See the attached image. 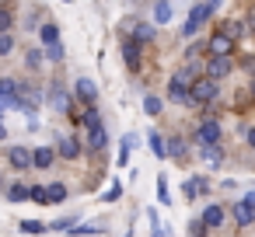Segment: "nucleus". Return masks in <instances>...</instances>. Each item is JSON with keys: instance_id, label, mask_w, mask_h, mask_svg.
Wrapping results in <instances>:
<instances>
[{"instance_id": "1", "label": "nucleus", "mask_w": 255, "mask_h": 237, "mask_svg": "<svg viewBox=\"0 0 255 237\" xmlns=\"http://www.w3.org/2000/svg\"><path fill=\"white\" fill-rule=\"evenodd\" d=\"M84 140H88V147L91 150H102L105 147V126H102V119H98V112L95 108H88L84 112Z\"/></svg>"}, {"instance_id": "2", "label": "nucleus", "mask_w": 255, "mask_h": 237, "mask_svg": "<svg viewBox=\"0 0 255 237\" xmlns=\"http://www.w3.org/2000/svg\"><path fill=\"white\" fill-rule=\"evenodd\" d=\"M217 7H220V0H206V4L192 7V11H189V18H185V28H182V32H185V35H196V32L206 25V18H210Z\"/></svg>"}, {"instance_id": "3", "label": "nucleus", "mask_w": 255, "mask_h": 237, "mask_svg": "<svg viewBox=\"0 0 255 237\" xmlns=\"http://www.w3.org/2000/svg\"><path fill=\"white\" fill-rule=\"evenodd\" d=\"M213 98H217V80L196 77V80L189 84V105H206V101H213Z\"/></svg>"}, {"instance_id": "4", "label": "nucleus", "mask_w": 255, "mask_h": 237, "mask_svg": "<svg viewBox=\"0 0 255 237\" xmlns=\"http://www.w3.org/2000/svg\"><path fill=\"white\" fill-rule=\"evenodd\" d=\"M217 140H220V122H217V119L199 122V129H196V143H199V147H217Z\"/></svg>"}, {"instance_id": "5", "label": "nucleus", "mask_w": 255, "mask_h": 237, "mask_svg": "<svg viewBox=\"0 0 255 237\" xmlns=\"http://www.w3.org/2000/svg\"><path fill=\"white\" fill-rule=\"evenodd\" d=\"M0 101L18 108V101H21V84L11 80V77H0Z\"/></svg>"}, {"instance_id": "6", "label": "nucleus", "mask_w": 255, "mask_h": 237, "mask_svg": "<svg viewBox=\"0 0 255 237\" xmlns=\"http://www.w3.org/2000/svg\"><path fill=\"white\" fill-rule=\"evenodd\" d=\"M168 98H171V101H185V105H189V80H185L182 74H175V77H171V84H168Z\"/></svg>"}, {"instance_id": "7", "label": "nucleus", "mask_w": 255, "mask_h": 237, "mask_svg": "<svg viewBox=\"0 0 255 237\" xmlns=\"http://www.w3.org/2000/svg\"><path fill=\"white\" fill-rule=\"evenodd\" d=\"M123 56H126V67L129 70H140V42L136 39H126L123 42Z\"/></svg>"}, {"instance_id": "8", "label": "nucleus", "mask_w": 255, "mask_h": 237, "mask_svg": "<svg viewBox=\"0 0 255 237\" xmlns=\"http://www.w3.org/2000/svg\"><path fill=\"white\" fill-rule=\"evenodd\" d=\"M60 157L77 160V157H81V140H77V136H60Z\"/></svg>"}, {"instance_id": "9", "label": "nucleus", "mask_w": 255, "mask_h": 237, "mask_svg": "<svg viewBox=\"0 0 255 237\" xmlns=\"http://www.w3.org/2000/svg\"><path fill=\"white\" fill-rule=\"evenodd\" d=\"M227 70H231L227 56H213V60H210V67H206V77H210V80H220Z\"/></svg>"}, {"instance_id": "10", "label": "nucleus", "mask_w": 255, "mask_h": 237, "mask_svg": "<svg viewBox=\"0 0 255 237\" xmlns=\"http://www.w3.org/2000/svg\"><path fill=\"white\" fill-rule=\"evenodd\" d=\"M53 164V147H39V150H32V167L35 171H46Z\"/></svg>"}, {"instance_id": "11", "label": "nucleus", "mask_w": 255, "mask_h": 237, "mask_svg": "<svg viewBox=\"0 0 255 237\" xmlns=\"http://www.w3.org/2000/svg\"><path fill=\"white\" fill-rule=\"evenodd\" d=\"M199 220H203V227H220V223H224V206H217V202L206 206Z\"/></svg>"}, {"instance_id": "12", "label": "nucleus", "mask_w": 255, "mask_h": 237, "mask_svg": "<svg viewBox=\"0 0 255 237\" xmlns=\"http://www.w3.org/2000/svg\"><path fill=\"white\" fill-rule=\"evenodd\" d=\"M231 49H234V42H231V39H227V35H224V32H220V35H213V39H210V53H213V56H227V53H231Z\"/></svg>"}, {"instance_id": "13", "label": "nucleus", "mask_w": 255, "mask_h": 237, "mask_svg": "<svg viewBox=\"0 0 255 237\" xmlns=\"http://www.w3.org/2000/svg\"><path fill=\"white\" fill-rule=\"evenodd\" d=\"M77 94H81V101H88V105H95V101H98V87H95L88 77H81V80H77Z\"/></svg>"}, {"instance_id": "14", "label": "nucleus", "mask_w": 255, "mask_h": 237, "mask_svg": "<svg viewBox=\"0 0 255 237\" xmlns=\"http://www.w3.org/2000/svg\"><path fill=\"white\" fill-rule=\"evenodd\" d=\"M7 157H11V164H14L18 171H25V167H32V154H28L25 147H14V150H11Z\"/></svg>"}, {"instance_id": "15", "label": "nucleus", "mask_w": 255, "mask_h": 237, "mask_svg": "<svg viewBox=\"0 0 255 237\" xmlns=\"http://www.w3.org/2000/svg\"><path fill=\"white\" fill-rule=\"evenodd\" d=\"M234 220H238L241 227H248V223H255V213H252L245 202H238V206H234Z\"/></svg>"}, {"instance_id": "16", "label": "nucleus", "mask_w": 255, "mask_h": 237, "mask_svg": "<svg viewBox=\"0 0 255 237\" xmlns=\"http://www.w3.org/2000/svg\"><path fill=\"white\" fill-rule=\"evenodd\" d=\"M154 18H157V25L171 21V4H168V0H157V7H154Z\"/></svg>"}, {"instance_id": "17", "label": "nucleus", "mask_w": 255, "mask_h": 237, "mask_svg": "<svg viewBox=\"0 0 255 237\" xmlns=\"http://www.w3.org/2000/svg\"><path fill=\"white\" fill-rule=\"evenodd\" d=\"M49 101H53V105H56L60 112H70V98H67V94H63L60 87H53V94H49Z\"/></svg>"}, {"instance_id": "18", "label": "nucleus", "mask_w": 255, "mask_h": 237, "mask_svg": "<svg viewBox=\"0 0 255 237\" xmlns=\"http://www.w3.org/2000/svg\"><path fill=\"white\" fill-rule=\"evenodd\" d=\"M203 160H206L210 167H220V164H224V157H220L217 147H203Z\"/></svg>"}, {"instance_id": "19", "label": "nucleus", "mask_w": 255, "mask_h": 237, "mask_svg": "<svg viewBox=\"0 0 255 237\" xmlns=\"http://www.w3.org/2000/svg\"><path fill=\"white\" fill-rule=\"evenodd\" d=\"M18 230H21V234H42V230H46V223H42V220H21V223H18Z\"/></svg>"}, {"instance_id": "20", "label": "nucleus", "mask_w": 255, "mask_h": 237, "mask_svg": "<svg viewBox=\"0 0 255 237\" xmlns=\"http://www.w3.org/2000/svg\"><path fill=\"white\" fill-rule=\"evenodd\" d=\"M39 32H42V42H46V46H53V42H60V28H56V25H42Z\"/></svg>"}, {"instance_id": "21", "label": "nucleus", "mask_w": 255, "mask_h": 237, "mask_svg": "<svg viewBox=\"0 0 255 237\" xmlns=\"http://www.w3.org/2000/svg\"><path fill=\"white\" fill-rule=\"evenodd\" d=\"M147 140H150V150H154V157H161V160H164V157H168V150H164V140H161L157 133H150Z\"/></svg>"}, {"instance_id": "22", "label": "nucleus", "mask_w": 255, "mask_h": 237, "mask_svg": "<svg viewBox=\"0 0 255 237\" xmlns=\"http://www.w3.org/2000/svg\"><path fill=\"white\" fill-rule=\"evenodd\" d=\"M185 192H189V195H203V192H206V178H189V181H185Z\"/></svg>"}, {"instance_id": "23", "label": "nucleus", "mask_w": 255, "mask_h": 237, "mask_svg": "<svg viewBox=\"0 0 255 237\" xmlns=\"http://www.w3.org/2000/svg\"><path fill=\"white\" fill-rule=\"evenodd\" d=\"M46 195H49V202H63V199H67V185H60V181H56V185H49V188H46Z\"/></svg>"}, {"instance_id": "24", "label": "nucleus", "mask_w": 255, "mask_h": 237, "mask_svg": "<svg viewBox=\"0 0 255 237\" xmlns=\"http://www.w3.org/2000/svg\"><path fill=\"white\" fill-rule=\"evenodd\" d=\"M241 32H245V25H241V21H227V25H224V35H227L231 42H234V39H238Z\"/></svg>"}, {"instance_id": "25", "label": "nucleus", "mask_w": 255, "mask_h": 237, "mask_svg": "<svg viewBox=\"0 0 255 237\" xmlns=\"http://www.w3.org/2000/svg\"><path fill=\"white\" fill-rule=\"evenodd\" d=\"M143 112H147V115H157V112H161V98L147 94V98H143Z\"/></svg>"}, {"instance_id": "26", "label": "nucleus", "mask_w": 255, "mask_h": 237, "mask_svg": "<svg viewBox=\"0 0 255 237\" xmlns=\"http://www.w3.org/2000/svg\"><path fill=\"white\" fill-rule=\"evenodd\" d=\"M119 195H123V181H112V185L105 188V195H102V199H105V202H116Z\"/></svg>"}, {"instance_id": "27", "label": "nucleus", "mask_w": 255, "mask_h": 237, "mask_svg": "<svg viewBox=\"0 0 255 237\" xmlns=\"http://www.w3.org/2000/svg\"><path fill=\"white\" fill-rule=\"evenodd\" d=\"M157 202H164V206L171 202V195H168V178H164V174L157 178Z\"/></svg>"}, {"instance_id": "28", "label": "nucleus", "mask_w": 255, "mask_h": 237, "mask_svg": "<svg viewBox=\"0 0 255 237\" xmlns=\"http://www.w3.org/2000/svg\"><path fill=\"white\" fill-rule=\"evenodd\" d=\"M28 199H32V202H49V195H46L42 185H28Z\"/></svg>"}, {"instance_id": "29", "label": "nucleus", "mask_w": 255, "mask_h": 237, "mask_svg": "<svg viewBox=\"0 0 255 237\" xmlns=\"http://www.w3.org/2000/svg\"><path fill=\"white\" fill-rule=\"evenodd\" d=\"M164 150H168L171 157H182V154H185V143H182V140H168V147H164Z\"/></svg>"}, {"instance_id": "30", "label": "nucleus", "mask_w": 255, "mask_h": 237, "mask_svg": "<svg viewBox=\"0 0 255 237\" xmlns=\"http://www.w3.org/2000/svg\"><path fill=\"white\" fill-rule=\"evenodd\" d=\"M7 199H11V202H21V199H28V188H25V185H14Z\"/></svg>"}, {"instance_id": "31", "label": "nucleus", "mask_w": 255, "mask_h": 237, "mask_svg": "<svg viewBox=\"0 0 255 237\" xmlns=\"http://www.w3.org/2000/svg\"><path fill=\"white\" fill-rule=\"evenodd\" d=\"M46 56H49V60H53V63H60V60H63V46H60V42H53V46H49V53H46Z\"/></svg>"}, {"instance_id": "32", "label": "nucleus", "mask_w": 255, "mask_h": 237, "mask_svg": "<svg viewBox=\"0 0 255 237\" xmlns=\"http://www.w3.org/2000/svg\"><path fill=\"white\" fill-rule=\"evenodd\" d=\"M203 230H206L203 220H192V223H189V237H203Z\"/></svg>"}, {"instance_id": "33", "label": "nucleus", "mask_w": 255, "mask_h": 237, "mask_svg": "<svg viewBox=\"0 0 255 237\" xmlns=\"http://www.w3.org/2000/svg\"><path fill=\"white\" fill-rule=\"evenodd\" d=\"M14 49V42H11V35H0V56H7Z\"/></svg>"}, {"instance_id": "34", "label": "nucleus", "mask_w": 255, "mask_h": 237, "mask_svg": "<svg viewBox=\"0 0 255 237\" xmlns=\"http://www.w3.org/2000/svg\"><path fill=\"white\" fill-rule=\"evenodd\" d=\"M150 35H154V28H150V25H136V39H140V42H143V39H150Z\"/></svg>"}, {"instance_id": "35", "label": "nucleus", "mask_w": 255, "mask_h": 237, "mask_svg": "<svg viewBox=\"0 0 255 237\" xmlns=\"http://www.w3.org/2000/svg\"><path fill=\"white\" fill-rule=\"evenodd\" d=\"M7 25H11V14L0 11V35H7Z\"/></svg>"}, {"instance_id": "36", "label": "nucleus", "mask_w": 255, "mask_h": 237, "mask_svg": "<svg viewBox=\"0 0 255 237\" xmlns=\"http://www.w3.org/2000/svg\"><path fill=\"white\" fill-rule=\"evenodd\" d=\"M245 206H248V209L255 213V192H248V195H245Z\"/></svg>"}, {"instance_id": "37", "label": "nucleus", "mask_w": 255, "mask_h": 237, "mask_svg": "<svg viewBox=\"0 0 255 237\" xmlns=\"http://www.w3.org/2000/svg\"><path fill=\"white\" fill-rule=\"evenodd\" d=\"M248 143H252V147H255V126H252V129H248Z\"/></svg>"}, {"instance_id": "38", "label": "nucleus", "mask_w": 255, "mask_h": 237, "mask_svg": "<svg viewBox=\"0 0 255 237\" xmlns=\"http://www.w3.org/2000/svg\"><path fill=\"white\" fill-rule=\"evenodd\" d=\"M248 21H252V25H255V7H252V14H248Z\"/></svg>"}, {"instance_id": "39", "label": "nucleus", "mask_w": 255, "mask_h": 237, "mask_svg": "<svg viewBox=\"0 0 255 237\" xmlns=\"http://www.w3.org/2000/svg\"><path fill=\"white\" fill-rule=\"evenodd\" d=\"M4 136H7V129H4V126H0V140H4Z\"/></svg>"}, {"instance_id": "40", "label": "nucleus", "mask_w": 255, "mask_h": 237, "mask_svg": "<svg viewBox=\"0 0 255 237\" xmlns=\"http://www.w3.org/2000/svg\"><path fill=\"white\" fill-rule=\"evenodd\" d=\"M4 108H7V105H4V101H0V112H4Z\"/></svg>"}, {"instance_id": "41", "label": "nucleus", "mask_w": 255, "mask_h": 237, "mask_svg": "<svg viewBox=\"0 0 255 237\" xmlns=\"http://www.w3.org/2000/svg\"><path fill=\"white\" fill-rule=\"evenodd\" d=\"M252 98H255V84H252Z\"/></svg>"}]
</instances>
